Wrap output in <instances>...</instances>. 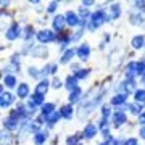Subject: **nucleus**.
<instances>
[{"mask_svg": "<svg viewBox=\"0 0 145 145\" xmlns=\"http://www.w3.org/2000/svg\"><path fill=\"white\" fill-rule=\"evenodd\" d=\"M89 55H90V47H89V44H82V45L78 48V57L79 60H87Z\"/></svg>", "mask_w": 145, "mask_h": 145, "instance_id": "obj_9", "label": "nucleus"}, {"mask_svg": "<svg viewBox=\"0 0 145 145\" xmlns=\"http://www.w3.org/2000/svg\"><path fill=\"white\" fill-rule=\"evenodd\" d=\"M126 100H127V95L126 93H118V95H114L113 99H111L110 103L113 105V106H123L126 103Z\"/></svg>", "mask_w": 145, "mask_h": 145, "instance_id": "obj_10", "label": "nucleus"}, {"mask_svg": "<svg viewBox=\"0 0 145 145\" xmlns=\"http://www.w3.org/2000/svg\"><path fill=\"white\" fill-rule=\"evenodd\" d=\"M47 137H48V134H47V132H36V134H34V137H32V140H34V144L42 145L47 140Z\"/></svg>", "mask_w": 145, "mask_h": 145, "instance_id": "obj_21", "label": "nucleus"}, {"mask_svg": "<svg viewBox=\"0 0 145 145\" xmlns=\"http://www.w3.org/2000/svg\"><path fill=\"white\" fill-rule=\"evenodd\" d=\"M60 113H61V116H63L65 119H71V118H72V105H71V103H69V105H65Z\"/></svg>", "mask_w": 145, "mask_h": 145, "instance_id": "obj_23", "label": "nucleus"}, {"mask_svg": "<svg viewBox=\"0 0 145 145\" xmlns=\"http://www.w3.org/2000/svg\"><path fill=\"white\" fill-rule=\"evenodd\" d=\"M100 145H110V142H102Z\"/></svg>", "mask_w": 145, "mask_h": 145, "instance_id": "obj_43", "label": "nucleus"}, {"mask_svg": "<svg viewBox=\"0 0 145 145\" xmlns=\"http://www.w3.org/2000/svg\"><path fill=\"white\" fill-rule=\"evenodd\" d=\"M81 95H82V90H81V89H74V90H72V92H69V97H68V99H69V103H76V102H79V99H81Z\"/></svg>", "mask_w": 145, "mask_h": 145, "instance_id": "obj_20", "label": "nucleus"}, {"mask_svg": "<svg viewBox=\"0 0 145 145\" xmlns=\"http://www.w3.org/2000/svg\"><path fill=\"white\" fill-rule=\"evenodd\" d=\"M134 95H135V102H145V90H135L134 92Z\"/></svg>", "mask_w": 145, "mask_h": 145, "instance_id": "obj_28", "label": "nucleus"}, {"mask_svg": "<svg viewBox=\"0 0 145 145\" xmlns=\"http://www.w3.org/2000/svg\"><path fill=\"white\" fill-rule=\"evenodd\" d=\"M121 92L123 93H131V92H135V81H129V79H126L124 82L121 84Z\"/></svg>", "mask_w": 145, "mask_h": 145, "instance_id": "obj_7", "label": "nucleus"}, {"mask_svg": "<svg viewBox=\"0 0 145 145\" xmlns=\"http://www.w3.org/2000/svg\"><path fill=\"white\" fill-rule=\"evenodd\" d=\"M55 111V105L53 103H44L42 105V114L44 116H48V114H52Z\"/></svg>", "mask_w": 145, "mask_h": 145, "instance_id": "obj_24", "label": "nucleus"}, {"mask_svg": "<svg viewBox=\"0 0 145 145\" xmlns=\"http://www.w3.org/2000/svg\"><path fill=\"white\" fill-rule=\"evenodd\" d=\"M131 45L134 47L135 50H137V48H142V47L145 45V39H144V36H135L134 39H132V42H131Z\"/></svg>", "mask_w": 145, "mask_h": 145, "instance_id": "obj_22", "label": "nucleus"}, {"mask_svg": "<svg viewBox=\"0 0 145 145\" xmlns=\"http://www.w3.org/2000/svg\"><path fill=\"white\" fill-rule=\"evenodd\" d=\"M65 20H66V24H69L71 27L79 26V23H81V18H78V15L74 11H68L65 15Z\"/></svg>", "mask_w": 145, "mask_h": 145, "instance_id": "obj_4", "label": "nucleus"}, {"mask_svg": "<svg viewBox=\"0 0 145 145\" xmlns=\"http://www.w3.org/2000/svg\"><path fill=\"white\" fill-rule=\"evenodd\" d=\"M81 36H82V31H78V32H76V34H74V36L71 37V42L78 40V39H79V37H81Z\"/></svg>", "mask_w": 145, "mask_h": 145, "instance_id": "obj_39", "label": "nucleus"}, {"mask_svg": "<svg viewBox=\"0 0 145 145\" xmlns=\"http://www.w3.org/2000/svg\"><path fill=\"white\" fill-rule=\"evenodd\" d=\"M61 118V113H58V111H53L52 114H48V116H45V123L48 126H53L55 123H58V119Z\"/></svg>", "mask_w": 145, "mask_h": 145, "instance_id": "obj_19", "label": "nucleus"}, {"mask_svg": "<svg viewBox=\"0 0 145 145\" xmlns=\"http://www.w3.org/2000/svg\"><path fill=\"white\" fill-rule=\"evenodd\" d=\"M48 87H50V82H48L47 79H42L40 82L36 86V93H39V95H45L47 90H48Z\"/></svg>", "mask_w": 145, "mask_h": 145, "instance_id": "obj_11", "label": "nucleus"}, {"mask_svg": "<svg viewBox=\"0 0 145 145\" xmlns=\"http://www.w3.org/2000/svg\"><path fill=\"white\" fill-rule=\"evenodd\" d=\"M106 21H110V15H106L102 8H100L97 13H93L92 16H90V20H89V31H97L103 23H106Z\"/></svg>", "mask_w": 145, "mask_h": 145, "instance_id": "obj_1", "label": "nucleus"}, {"mask_svg": "<svg viewBox=\"0 0 145 145\" xmlns=\"http://www.w3.org/2000/svg\"><path fill=\"white\" fill-rule=\"evenodd\" d=\"M97 131H99V126H95L93 123H89V124L84 127L82 135L86 137V139H92L93 135H97Z\"/></svg>", "mask_w": 145, "mask_h": 145, "instance_id": "obj_5", "label": "nucleus"}, {"mask_svg": "<svg viewBox=\"0 0 145 145\" xmlns=\"http://www.w3.org/2000/svg\"><path fill=\"white\" fill-rule=\"evenodd\" d=\"M110 114H111V108H110V105H103L102 106V118H110Z\"/></svg>", "mask_w": 145, "mask_h": 145, "instance_id": "obj_29", "label": "nucleus"}, {"mask_svg": "<svg viewBox=\"0 0 145 145\" xmlns=\"http://www.w3.org/2000/svg\"><path fill=\"white\" fill-rule=\"evenodd\" d=\"M129 110H131V113L139 114L140 116V110H142V106H140V105H129Z\"/></svg>", "mask_w": 145, "mask_h": 145, "instance_id": "obj_31", "label": "nucleus"}, {"mask_svg": "<svg viewBox=\"0 0 145 145\" xmlns=\"http://www.w3.org/2000/svg\"><path fill=\"white\" fill-rule=\"evenodd\" d=\"M57 7H58V3H57V2H52V3L48 5V8H47V10L50 11V13H53V11L57 10Z\"/></svg>", "mask_w": 145, "mask_h": 145, "instance_id": "obj_38", "label": "nucleus"}, {"mask_svg": "<svg viewBox=\"0 0 145 145\" xmlns=\"http://www.w3.org/2000/svg\"><path fill=\"white\" fill-rule=\"evenodd\" d=\"M31 55L32 57H36V58H44L47 55V48L45 47H42V45H37L36 48H32L31 50Z\"/></svg>", "mask_w": 145, "mask_h": 145, "instance_id": "obj_17", "label": "nucleus"}, {"mask_svg": "<svg viewBox=\"0 0 145 145\" xmlns=\"http://www.w3.org/2000/svg\"><path fill=\"white\" fill-rule=\"evenodd\" d=\"M135 71H137V76L145 79V60H140L137 61V68H135Z\"/></svg>", "mask_w": 145, "mask_h": 145, "instance_id": "obj_26", "label": "nucleus"}, {"mask_svg": "<svg viewBox=\"0 0 145 145\" xmlns=\"http://www.w3.org/2000/svg\"><path fill=\"white\" fill-rule=\"evenodd\" d=\"M139 123H140L142 126H145V111H144V113H142V114L139 116Z\"/></svg>", "mask_w": 145, "mask_h": 145, "instance_id": "obj_40", "label": "nucleus"}, {"mask_svg": "<svg viewBox=\"0 0 145 145\" xmlns=\"http://www.w3.org/2000/svg\"><path fill=\"white\" fill-rule=\"evenodd\" d=\"M5 36H7V39L8 40H15V39H18V37L21 36V29H20V26L16 24V23H13L8 29H7V32H5Z\"/></svg>", "mask_w": 145, "mask_h": 145, "instance_id": "obj_3", "label": "nucleus"}, {"mask_svg": "<svg viewBox=\"0 0 145 145\" xmlns=\"http://www.w3.org/2000/svg\"><path fill=\"white\" fill-rule=\"evenodd\" d=\"M13 100H15V97L11 95L10 92H2V97H0V105H2V108L5 110V108H8L11 103H13Z\"/></svg>", "mask_w": 145, "mask_h": 145, "instance_id": "obj_6", "label": "nucleus"}, {"mask_svg": "<svg viewBox=\"0 0 145 145\" xmlns=\"http://www.w3.org/2000/svg\"><path fill=\"white\" fill-rule=\"evenodd\" d=\"M119 15H121V7L118 3H113L110 7V20H118Z\"/></svg>", "mask_w": 145, "mask_h": 145, "instance_id": "obj_18", "label": "nucleus"}, {"mask_svg": "<svg viewBox=\"0 0 145 145\" xmlns=\"http://www.w3.org/2000/svg\"><path fill=\"white\" fill-rule=\"evenodd\" d=\"M52 87L53 89H60V87H61V81H60L58 78H55V79H53V82H52Z\"/></svg>", "mask_w": 145, "mask_h": 145, "instance_id": "obj_37", "label": "nucleus"}, {"mask_svg": "<svg viewBox=\"0 0 145 145\" xmlns=\"http://www.w3.org/2000/svg\"><path fill=\"white\" fill-rule=\"evenodd\" d=\"M18 119L16 118H11V116H8L7 119H3V126H5L7 129H10V131H13V129H16L18 127Z\"/></svg>", "mask_w": 145, "mask_h": 145, "instance_id": "obj_14", "label": "nucleus"}, {"mask_svg": "<svg viewBox=\"0 0 145 145\" xmlns=\"http://www.w3.org/2000/svg\"><path fill=\"white\" fill-rule=\"evenodd\" d=\"M3 84H5L7 87H15V86H16V78H15V76H11V74H5V78H3Z\"/></svg>", "mask_w": 145, "mask_h": 145, "instance_id": "obj_25", "label": "nucleus"}, {"mask_svg": "<svg viewBox=\"0 0 145 145\" xmlns=\"http://www.w3.org/2000/svg\"><path fill=\"white\" fill-rule=\"evenodd\" d=\"M37 40L42 42V44H48V42L55 40V34L48 29H42V31L37 32Z\"/></svg>", "mask_w": 145, "mask_h": 145, "instance_id": "obj_2", "label": "nucleus"}, {"mask_svg": "<svg viewBox=\"0 0 145 145\" xmlns=\"http://www.w3.org/2000/svg\"><path fill=\"white\" fill-rule=\"evenodd\" d=\"M78 142H79V137H76V135H71V137L66 139V145H78Z\"/></svg>", "mask_w": 145, "mask_h": 145, "instance_id": "obj_32", "label": "nucleus"}, {"mask_svg": "<svg viewBox=\"0 0 145 145\" xmlns=\"http://www.w3.org/2000/svg\"><path fill=\"white\" fill-rule=\"evenodd\" d=\"M78 82H79V79L76 76H68L66 78V89L69 92H72L74 89H78Z\"/></svg>", "mask_w": 145, "mask_h": 145, "instance_id": "obj_13", "label": "nucleus"}, {"mask_svg": "<svg viewBox=\"0 0 145 145\" xmlns=\"http://www.w3.org/2000/svg\"><path fill=\"white\" fill-rule=\"evenodd\" d=\"M140 137H142V139H145V126H142V129H140Z\"/></svg>", "mask_w": 145, "mask_h": 145, "instance_id": "obj_41", "label": "nucleus"}, {"mask_svg": "<svg viewBox=\"0 0 145 145\" xmlns=\"http://www.w3.org/2000/svg\"><path fill=\"white\" fill-rule=\"evenodd\" d=\"M123 145H137V139L135 137H131V139H126Z\"/></svg>", "mask_w": 145, "mask_h": 145, "instance_id": "obj_35", "label": "nucleus"}, {"mask_svg": "<svg viewBox=\"0 0 145 145\" xmlns=\"http://www.w3.org/2000/svg\"><path fill=\"white\" fill-rule=\"evenodd\" d=\"M57 72V65H52V74H55Z\"/></svg>", "mask_w": 145, "mask_h": 145, "instance_id": "obj_42", "label": "nucleus"}, {"mask_svg": "<svg viewBox=\"0 0 145 145\" xmlns=\"http://www.w3.org/2000/svg\"><path fill=\"white\" fill-rule=\"evenodd\" d=\"M65 23H66V20H65V16H55L53 18V29L55 31H61L63 26H65Z\"/></svg>", "mask_w": 145, "mask_h": 145, "instance_id": "obj_15", "label": "nucleus"}, {"mask_svg": "<svg viewBox=\"0 0 145 145\" xmlns=\"http://www.w3.org/2000/svg\"><path fill=\"white\" fill-rule=\"evenodd\" d=\"M142 23H144V16L142 15H132L131 16V24H137V26H139Z\"/></svg>", "mask_w": 145, "mask_h": 145, "instance_id": "obj_27", "label": "nucleus"}, {"mask_svg": "<svg viewBox=\"0 0 145 145\" xmlns=\"http://www.w3.org/2000/svg\"><path fill=\"white\" fill-rule=\"evenodd\" d=\"M78 53V50L76 48H68L66 52L63 53V57H61V60H60V63H69L71 61V58L74 57Z\"/></svg>", "mask_w": 145, "mask_h": 145, "instance_id": "obj_16", "label": "nucleus"}, {"mask_svg": "<svg viewBox=\"0 0 145 145\" xmlns=\"http://www.w3.org/2000/svg\"><path fill=\"white\" fill-rule=\"evenodd\" d=\"M16 93H18V97L20 99H26L27 95H29V86L26 82H21L16 89Z\"/></svg>", "mask_w": 145, "mask_h": 145, "instance_id": "obj_12", "label": "nucleus"}, {"mask_svg": "<svg viewBox=\"0 0 145 145\" xmlns=\"http://www.w3.org/2000/svg\"><path fill=\"white\" fill-rule=\"evenodd\" d=\"M27 71H29V76H31V78H39V76H40V72L37 71L34 66H31L29 69H27Z\"/></svg>", "mask_w": 145, "mask_h": 145, "instance_id": "obj_34", "label": "nucleus"}, {"mask_svg": "<svg viewBox=\"0 0 145 145\" xmlns=\"http://www.w3.org/2000/svg\"><path fill=\"white\" fill-rule=\"evenodd\" d=\"M32 32H34V29H32L31 26H27L26 29H24V34H23V37H24V39H31V37H32Z\"/></svg>", "mask_w": 145, "mask_h": 145, "instance_id": "obj_33", "label": "nucleus"}, {"mask_svg": "<svg viewBox=\"0 0 145 145\" xmlns=\"http://www.w3.org/2000/svg\"><path fill=\"white\" fill-rule=\"evenodd\" d=\"M134 8H137V10H145V2H134Z\"/></svg>", "mask_w": 145, "mask_h": 145, "instance_id": "obj_36", "label": "nucleus"}, {"mask_svg": "<svg viewBox=\"0 0 145 145\" xmlns=\"http://www.w3.org/2000/svg\"><path fill=\"white\" fill-rule=\"evenodd\" d=\"M74 76L78 79H86L89 76V69H79L78 72H74Z\"/></svg>", "mask_w": 145, "mask_h": 145, "instance_id": "obj_30", "label": "nucleus"}, {"mask_svg": "<svg viewBox=\"0 0 145 145\" xmlns=\"http://www.w3.org/2000/svg\"><path fill=\"white\" fill-rule=\"evenodd\" d=\"M126 121H127V118H126L124 111L118 110V111H116V113L113 114V123H114V126H116V127H119L121 124H124Z\"/></svg>", "mask_w": 145, "mask_h": 145, "instance_id": "obj_8", "label": "nucleus"}]
</instances>
